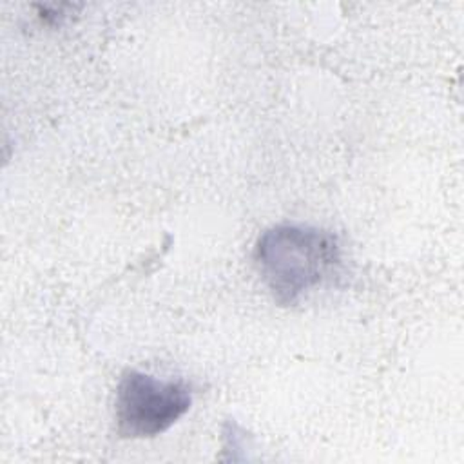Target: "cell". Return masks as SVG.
I'll return each instance as SVG.
<instances>
[{"label":"cell","mask_w":464,"mask_h":464,"mask_svg":"<svg viewBox=\"0 0 464 464\" xmlns=\"http://www.w3.org/2000/svg\"><path fill=\"white\" fill-rule=\"evenodd\" d=\"M341 261L337 236L310 225H274L254 246L256 270L281 306L299 304L310 292L332 281Z\"/></svg>","instance_id":"6da1fadb"},{"label":"cell","mask_w":464,"mask_h":464,"mask_svg":"<svg viewBox=\"0 0 464 464\" xmlns=\"http://www.w3.org/2000/svg\"><path fill=\"white\" fill-rule=\"evenodd\" d=\"M192 404V388L185 381H163L127 370L116 386L114 420L121 439L156 437L174 426Z\"/></svg>","instance_id":"7a4b0ae2"}]
</instances>
